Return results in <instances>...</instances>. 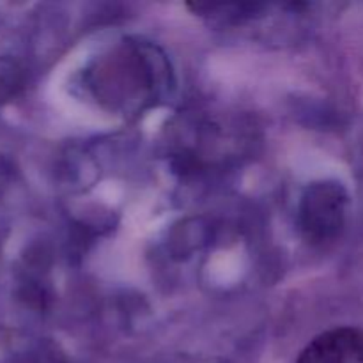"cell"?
<instances>
[{
    "label": "cell",
    "mask_w": 363,
    "mask_h": 363,
    "mask_svg": "<svg viewBox=\"0 0 363 363\" xmlns=\"http://www.w3.org/2000/svg\"><path fill=\"white\" fill-rule=\"evenodd\" d=\"M296 363H363V328L342 326L323 332L305 346Z\"/></svg>",
    "instance_id": "1"
}]
</instances>
